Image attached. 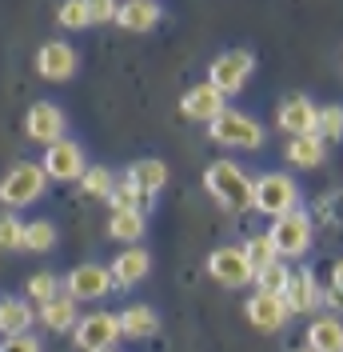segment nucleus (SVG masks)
<instances>
[{
    "instance_id": "7ed1b4c3",
    "label": "nucleus",
    "mask_w": 343,
    "mask_h": 352,
    "mask_svg": "<svg viewBox=\"0 0 343 352\" xmlns=\"http://www.w3.org/2000/svg\"><path fill=\"white\" fill-rule=\"evenodd\" d=\"M311 236H316V224H311V217L303 208L272 217V228H268V241H272L279 261H300L303 252L311 248Z\"/></svg>"
},
{
    "instance_id": "c9c22d12",
    "label": "nucleus",
    "mask_w": 343,
    "mask_h": 352,
    "mask_svg": "<svg viewBox=\"0 0 343 352\" xmlns=\"http://www.w3.org/2000/svg\"><path fill=\"white\" fill-rule=\"evenodd\" d=\"M0 352H40V340L32 332H16V336H4Z\"/></svg>"
},
{
    "instance_id": "4be33fe9",
    "label": "nucleus",
    "mask_w": 343,
    "mask_h": 352,
    "mask_svg": "<svg viewBox=\"0 0 343 352\" xmlns=\"http://www.w3.org/2000/svg\"><path fill=\"white\" fill-rule=\"evenodd\" d=\"M76 316H80V305H76L72 296H64V292L40 305V324L48 332H68L76 324Z\"/></svg>"
},
{
    "instance_id": "0eeeda50",
    "label": "nucleus",
    "mask_w": 343,
    "mask_h": 352,
    "mask_svg": "<svg viewBox=\"0 0 343 352\" xmlns=\"http://www.w3.org/2000/svg\"><path fill=\"white\" fill-rule=\"evenodd\" d=\"M112 288H116L112 285V272H108L104 264H96V261L76 264L64 280H60V292L72 296L76 305H80V300H104V296H112Z\"/></svg>"
},
{
    "instance_id": "20e7f679",
    "label": "nucleus",
    "mask_w": 343,
    "mask_h": 352,
    "mask_svg": "<svg viewBox=\"0 0 343 352\" xmlns=\"http://www.w3.org/2000/svg\"><path fill=\"white\" fill-rule=\"evenodd\" d=\"M252 208L263 217H283L300 204V188L287 173H263L259 180H252Z\"/></svg>"
},
{
    "instance_id": "bb28decb",
    "label": "nucleus",
    "mask_w": 343,
    "mask_h": 352,
    "mask_svg": "<svg viewBox=\"0 0 343 352\" xmlns=\"http://www.w3.org/2000/svg\"><path fill=\"white\" fill-rule=\"evenodd\" d=\"M287 264L283 261H268V264H259L256 272H252V280H256V292H283V285H287Z\"/></svg>"
},
{
    "instance_id": "dca6fc26",
    "label": "nucleus",
    "mask_w": 343,
    "mask_h": 352,
    "mask_svg": "<svg viewBox=\"0 0 343 352\" xmlns=\"http://www.w3.org/2000/svg\"><path fill=\"white\" fill-rule=\"evenodd\" d=\"M316 116H320V109H316L307 96H287L276 112V124H279V132H287V136H303V132H316ZM316 136H320V132H316Z\"/></svg>"
},
{
    "instance_id": "39448f33",
    "label": "nucleus",
    "mask_w": 343,
    "mask_h": 352,
    "mask_svg": "<svg viewBox=\"0 0 343 352\" xmlns=\"http://www.w3.org/2000/svg\"><path fill=\"white\" fill-rule=\"evenodd\" d=\"M252 72H256V56L248 48H228V52H220L212 65H208V85L220 96H236L252 80Z\"/></svg>"
},
{
    "instance_id": "f704fd0d",
    "label": "nucleus",
    "mask_w": 343,
    "mask_h": 352,
    "mask_svg": "<svg viewBox=\"0 0 343 352\" xmlns=\"http://www.w3.org/2000/svg\"><path fill=\"white\" fill-rule=\"evenodd\" d=\"M88 8V24H108L116 16V0H84Z\"/></svg>"
},
{
    "instance_id": "a878e982",
    "label": "nucleus",
    "mask_w": 343,
    "mask_h": 352,
    "mask_svg": "<svg viewBox=\"0 0 343 352\" xmlns=\"http://www.w3.org/2000/svg\"><path fill=\"white\" fill-rule=\"evenodd\" d=\"M21 248H28V252H48V248H56V224H52V220H28V224H24V236H21Z\"/></svg>"
},
{
    "instance_id": "412c9836",
    "label": "nucleus",
    "mask_w": 343,
    "mask_h": 352,
    "mask_svg": "<svg viewBox=\"0 0 343 352\" xmlns=\"http://www.w3.org/2000/svg\"><path fill=\"white\" fill-rule=\"evenodd\" d=\"M323 160H327L323 136L303 132V136H292V140H287V164H296V168H320Z\"/></svg>"
},
{
    "instance_id": "f03ea898",
    "label": "nucleus",
    "mask_w": 343,
    "mask_h": 352,
    "mask_svg": "<svg viewBox=\"0 0 343 352\" xmlns=\"http://www.w3.org/2000/svg\"><path fill=\"white\" fill-rule=\"evenodd\" d=\"M208 136H212L215 144H224V148H236V153L263 148V124L239 109H224L220 116H212L208 120Z\"/></svg>"
},
{
    "instance_id": "473e14b6",
    "label": "nucleus",
    "mask_w": 343,
    "mask_h": 352,
    "mask_svg": "<svg viewBox=\"0 0 343 352\" xmlns=\"http://www.w3.org/2000/svg\"><path fill=\"white\" fill-rule=\"evenodd\" d=\"M316 132H327V140H340L343 136V109L340 104H327V109H320V116H316Z\"/></svg>"
},
{
    "instance_id": "e433bc0d",
    "label": "nucleus",
    "mask_w": 343,
    "mask_h": 352,
    "mask_svg": "<svg viewBox=\"0 0 343 352\" xmlns=\"http://www.w3.org/2000/svg\"><path fill=\"white\" fill-rule=\"evenodd\" d=\"M292 352H311V349H307V344H303V349H292Z\"/></svg>"
},
{
    "instance_id": "423d86ee",
    "label": "nucleus",
    "mask_w": 343,
    "mask_h": 352,
    "mask_svg": "<svg viewBox=\"0 0 343 352\" xmlns=\"http://www.w3.org/2000/svg\"><path fill=\"white\" fill-rule=\"evenodd\" d=\"M44 188H48L44 168L32 164V160H21L16 168H8V176L0 180V200H4V208H28V204H36L44 197Z\"/></svg>"
},
{
    "instance_id": "9b49d317",
    "label": "nucleus",
    "mask_w": 343,
    "mask_h": 352,
    "mask_svg": "<svg viewBox=\"0 0 343 352\" xmlns=\"http://www.w3.org/2000/svg\"><path fill=\"white\" fill-rule=\"evenodd\" d=\"M283 305L292 316H311V312H320V305L327 300V292L320 288V280L311 276V268H296V272H287V285H283Z\"/></svg>"
},
{
    "instance_id": "7c9ffc66",
    "label": "nucleus",
    "mask_w": 343,
    "mask_h": 352,
    "mask_svg": "<svg viewBox=\"0 0 343 352\" xmlns=\"http://www.w3.org/2000/svg\"><path fill=\"white\" fill-rule=\"evenodd\" d=\"M244 248V256L252 261V268H259V264H268V261H279L276 256V248H272V241H268V232H259V236H252L248 244H239Z\"/></svg>"
},
{
    "instance_id": "b1692460",
    "label": "nucleus",
    "mask_w": 343,
    "mask_h": 352,
    "mask_svg": "<svg viewBox=\"0 0 343 352\" xmlns=\"http://www.w3.org/2000/svg\"><path fill=\"white\" fill-rule=\"evenodd\" d=\"M36 324V312L28 300H0V336H16Z\"/></svg>"
},
{
    "instance_id": "aec40b11",
    "label": "nucleus",
    "mask_w": 343,
    "mask_h": 352,
    "mask_svg": "<svg viewBox=\"0 0 343 352\" xmlns=\"http://www.w3.org/2000/svg\"><path fill=\"white\" fill-rule=\"evenodd\" d=\"M307 349L311 352H343V320L331 316H316L307 324Z\"/></svg>"
},
{
    "instance_id": "4c0bfd02",
    "label": "nucleus",
    "mask_w": 343,
    "mask_h": 352,
    "mask_svg": "<svg viewBox=\"0 0 343 352\" xmlns=\"http://www.w3.org/2000/svg\"><path fill=\"white\" fill-rule=\"evenodd\" d=\"M104 352H116V349H104Z\"/></svg>"
},
{
    "instance_id": "6e6552de",
    "label": "nucleus",
    "mask_w": 343,
    "mask_h": 352,
    "mask_svg": "<svg viewBox=\"0 0 343 352\" xmlns=\"http://www.w3.org/2000/svg\"><path fill=\"white\" fill-rule=\"evenodd\" d=\"M40 168L48 180H60V184H72V180H80V173L88 168L84 160V148L72 140V136H60V140H52V144H44V160Z\"/></svg>"
},
{
    "instance_id": "2f4dec72",
    "label": "nucleus",
    "mask_w": 343,
    "mask_h": 352,
    "mask_svg": "<svg viewBox=\"0 0 343 352\" xmlns=\"http://www.w3.org/2000/svg\"><path fill=\"white\" fill-rule=\"evenodd\" d=\"M56 24H60V28H88L84 0H64V4L56 8Z\"/></svg>"
},
{
    "instance_id": "2eb2a0df",
    "label": "nucleus",
    "mask_w": 343,
    "mask_h": 352,
    "mask_svg": "<svg viewBox=\"0 0 343 352\" xmlns=\"http://www.w3.org/2000/svg\"><path fill=\"white\" fill-rule=\"evenodd\" d=\"M228 109V96H220L208 80L204 85H192L184 96H180V112H184V120H192V124H208L212 116Z\"/></svg>"
},
{
    "instance_id": "4468645a",
    "label": "nucleus",
    "mask_w": 343,
    "mask_h": 352,
    "mask_svg": "<svg viewBox=\"0 0 343 352\" xmlns=\"http://www.w3.org/2000/svg\"><path fill=\"white\" fill-rule=\"evenodd\" d=\"M244 312H248V324L259 329V332H279V329H287V320H292L283 296H276V292H256V296L244 305Z\"/></svg>"
},
{
    "instance_id": "a211bd4d",
    "label": "nucleus",
    "mask_w": 343,
    "mask_h": 352,
    "mask_svg": "<svg viewBox=\"0 0 343 352\" xmlns=\"http://www.w3.org/2000/svg\"><path fill=\"white\" fill-rule=\"evenodd\" d=\"M108 272H112V285L116 288H132L136 280H144L152 272V256L140 248V244H128L116 261L108 264Z\"/></svg>"
},
{
    "instance_id": "1a4fd4ad",
    "label": "nucleus",
    "mask_w": 343,
    "mask_h": 352,
    "mask_svg": "<svg viewBox=\"0 0 343 352\" xmlns=\"http://www.w3.org/2000/svg\"><path fill=\"white\" fill-rule=\"evenodd\" d=\"M252 272H256V268L244 256L239 244H220L212 256H208V276L224 288H248L252 285Z\"/></svg>"
},
{
    "instance_id": "f3484780",
    "label": "nucleus",
    "mask_w": 343,
    "mask_h": 352,
    "mask_svg": "<svg viewBox=\"0 0 343 352\" xmlns=\"http://www.w3.org/2000/svg\"><path fill=\"white\" fill-rule=\"evenodd\" d=\"M160 16H164V8L156 4V0H124V4H116V16L112 21L120 24L124 32H152L156 24H160Z\"/></svg>"
},
{
    "instance_id": "c85d7f7f",
    "label": "nucleus",
    "mask_w": 343,
    "mask_h": 352,
    "mask_svg": "<svg viewBox=\"0 0 343 352\" xmlns=\"http://www.w3.org/2000/svg\"><path fill=\"white\" fill-rule=\"evenodd\" d=\"M112 184H116V176H112V168H104V164H88L84 173H80V188H84V197H92V200H104Z\"/></svg>"
},
{
    "instance_id": "f8f14e48",
    "label": "nucleus",
    "mask_w": 343,
    "mask_h": 352,
    "mask_svg": "<svg viewBox=\"0 0 343 352\" xmlns=\"http://www.w3.org/2000/svg\"><path fill=\"white\" fill-rule=\"evenodd\" d=\"M76 68H80V56H76V48L64 41H48L36 48V72H40L44 80H52V85H64L76 76Z\"/></svg>"
},
{
    "instance_id": "9d476101",
    "label": "nucleus",
    "mask_w": 343,
    "mask_h": 352,
    "mask_svg": "<svg viewBox=\"0 0 343 352\" xmlns=\"http://www.w3.org/2000/svg\"><path fill=\"white\" fill-rule=\"evenodd\" d=\"M72 336H76L80 352H104L120 340V320H116V312H88V316H76Z\"/></svg>"
},
{
    "instance_id": "c756f323",
    "label": "nucleus",
    "mask_w": 343,
    "mask_h": 352,
    "mask_svg": "<svg viewBox=\"0 0 343 352\" xmlns=\"http://www.w3.org/2000/svg\"><path fill=\"white\" fill-rule=\"evenodd\" d=\"M24 292H28V300L44 305V300L60 296V276H56V272H32V276H28V285H24Z\"/></svg>"
},
{
    "instance_id": "5701e85b",
    "label": "nucleus",
    "mask_w": 343,
    "mask_h": 352,
    "mask_svg": "<svg viewBox=\"0 0 343 352\" xmlns=\"http://www.w3.org/2000/svg\"><path fill=\"white\" fill-rule=\"evenodd\" d=\"M168 176H172L168 164H164V160H156V156H148V160H136V164L128 168V180L140 188V192H144V197H156V192L168 184Z\"/></svg>"
},
{
    "instance_id": "6ab92c4d",
    "label": "nucleus",
    "mask_w": 343,
    "mask_h": 352,
    "mask_svg": "<svg viewBox=\"0 0 343 352\" xmlns=\"http://www.w3.org/2000/svg\"><path fill=\"white\" fill-rule=\"evenodd\" d=\"M116 320H120V336H128V340H148V336H156V329H160V316H156L152 305L120 308Z\"/></svg>"
},
{
    "instance_id": "ddd939ff",
    "label": "nucleus",
    "mask_w": 343,
    "mask_h": 352,
    "mask_svg": "<svg viewBox=\"0 0 343 352\" xmlns=\"http://www.w3.org/2000/svg\"><path fill=\"white\" fill-rule=\"evenodd\" d=\"M24 132H28V140H36V144H52V140H60L68 132V116L60 104H52V100H36L28 116H24Z\"/></svg>"
},
{
    "instance_id": "72a5a7b5",
    "label": "nucleus",
    "mask_w": 343,
    "mask_h": 352,
    "mask_svg": "<svg viewBox=\"0 0 343 352\" xmlns=\"http://www.w3.org/2000/svg\"><path fill=\"white\" fill-rule=\"evenodd\" d=\"M21 236H24V220H16L12 208H8V217H0V252L21 248Z\"/></svg>"
},
{
    "instance_id": "f257e3e1",
    "label": "nucleus",
    "mask_w": 343,
    "mask_h": 352,
    "mask_svg": "<svg viewBox=\"0 0 343 352\" xmlns=\"http://www.w3.org/2000/svg\"><path fill=\"white\" fill-rule=\"evenodd\" d=\"M204 188H208V192L215 197V204L228 208V212H248V208H252V176L244 173L239 164H232V160H215V164H208Z\"/></svg>"
},
{
    "instance_id": "393cba45",
    "label": "nucleus",
    "mask_w": 343,
    "mask_h": 352,
    "mask_svg": "<svg viewBox=\"0 0 343 352\" xmlns=\"http://www.w3.org/2000/svg\"><path fill=\"white\" fill-rule=\"evenodd\" d=\"M108 236L120 241V244H140V236H144V212H140V208L112 212V220H108Z\"/></svg>"
},
{
    "instance_id": "cd10ccee",
    "label": "nucleus",
    "mask_w": 343,
    "mask_h": 352,
    "mask_svg": "<svg viewBox=\"0 0 343 352\" xmlns=\"http://www.w3.org/2000/svg\"><path fill=\"white\" fill-rule=\"evenodd\" d=\"M108 204H112V212H124V208H140V204H144V192H140V188H136V184H132L128 176H124V180H116V184H112V188H108ZM140 212H144V208H140Z\"/></svg>"
}]
</instances>
